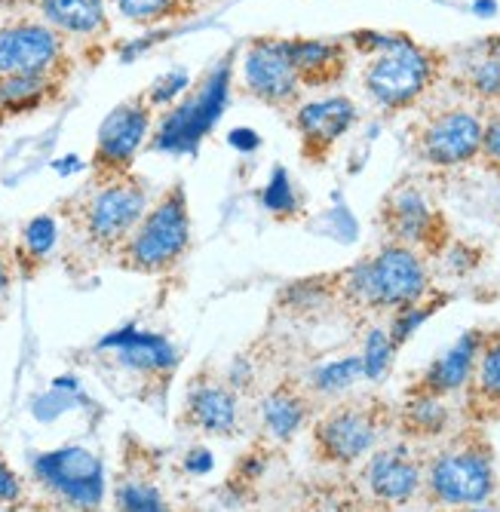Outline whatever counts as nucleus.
<instances>
[{"mask_svg": "<svg viewBox=\"0 0 500 512\" xmlns=\"http://www.w3.org/2000/svg\"><path fill=\"white\" fill-rule=\"evenodd\" d=\"M473 89L479 96H500V56H488L473 68Z\"/></svg>", "mask_w": 500, "mask_h": 512, "instance_id": "nucleus-33", "label": "nucleus"}, {"mask_svg": "<svg viewBox=\"0 0 500 512\" xmlns=\"http://www.w3.org/2000/svg\"><path fill=\"white\" fill-rule=\"evenodd\" d=\"M59 240H62V230H59V224H56L53 215H37V218H31L22 227L19 240L13 243L16 264H19V276L22 279H34L43 270V264L50 261V255L56 252Z\"/></svg>", "mask_w": 500, "mask_h": 512, "instance_id": "nucleus-22", "label": "nucleus"}, {"mask_svg": "<svg viewBox=\"0 0 500 512\" xmlns=\"http://www.w3.org/2000/svg\"><path fill=\"white\" fill-rule=\"evenodd\" d=\"M476 353H479V335L470 332V335H464L458 344H454L445 356H439L430 365L427 378H424L427 393L442 396V393H451V390L464 387L467 378H470V371H473V365H476Z\"/></svg>", "mask_w": 500, "mask_h": 512, "instance_id": "nucleus-24", "label": "nucleus"}, {"mask_svg": "<svg viewBox=\"0 0 500 512\" xmlns=\"http://www.w3.org/2000/svg\"><path fill=\"white\" fill-rule=\"evenodd\" d=\"M476 381H479V390L500 402V341L491 344L482 356H479V371H476Z\"/></svg>", "mask_w": 500, "mask_h": 512, "instance_id": "nucleus-31", "label": "nucleus"}, {"mask_svg": "<svg viewBox=\"0 0 500 512\" xmlns=\"http://www.w3.org/2000/svg\"><path fill=\"white\" fill-rule=\"evenodd\" d=\"M148 206V184L139 175L86 181L59 206V218L65 221V234L59 240L65 270L80 279L105 261H114Z\"/></svg>", "mask_w": 500, "mask_h": 512, "instance_id": "nucleus-1", "label": "nucleus"}, {"mask_svg": "<svg viewBox=\"0 0 500 512\" xmlns=\"http://www.w3.org/2000/svg\"><path fill=\"white\" fill-rule=\"evenodd\" d=\"M286 46H289V59H292L301 83L310 89H320L344 74L347 59H344L341 43L301 37V40H286Z\"/></svg>", "mask_w": 500, "mask_h": 512, "instance_id": "nucleus-20", "label": "nucleus"}, {"mask_svg": "<svg viewBox=\"0 0 500 512\" xmlns=\"http://www.w3.org/2000/svg\"><path fill=\"white\" fill-rule=\"evenodd\" d=\"M231 145H234L237 151H255V148L261 145V138H258L252 129H234V132H231Z\"/></svg>", "mask_w": 500, "mask_h": 512, "instance_id": "nucleus-38", "label": "nucleus"}, {"mask_svg": "<svg viewBox=\"0 0 500 512\" xmlns=\"http://www.w3.org/2000/svg\"><path fill=\"white\" fill-rule=\"evenodd\" d=\"M482 151L494 163H500V120H494V123L485 126V132H482Z\"/></svg>", "mask_w": 500, "mask_h": 512, "instance_id": "nucleus-36", "label": "nucleus"}, {"mask_svg": "<svg viewBox=\"0 0 500 512\" xmlns=\"http://www.w3.org/2000/svg\"><path fill=\"white\" fill-rule=\"evenodd\" d=\"M261 203L270 215H292L298 209V197L292 191V178L283 166L274 169V175H270L267 188L261 191Z\"/></svg>", "mask_w": 500, "mask_h": 512, "instance_id": "nucleus-28", "label": "nucleus"}, {"mask_svg": "<svg viewBox=\"0 0 500 512\" xmlns=\"http://www.w3.org/2000/svg\"><path fill=\"white\" fill-rule=\"evenodd\" d=\"M227 86H231V62H221L203 83L197 92H191L188 99H181L178 105H172L151 138V148L160 151H185L191 148L197 138L206 135L209 126H215V120L221 117L224 99H227Z\"/></svg>", "mask_w": 500, "mask_h": 512, "instance_id": "nucleus-7", "label": "nucleus"}, {"mask_svg": "<svg viewBox=\"0 0 500 512\" xmlns=\"http://www.w3.org/2000/svg\"><path fill=\"white\" fill-rule=\"evenodd\" d=\"M188 83H191V77L185 74V71H169V74H163L151 89H145L148 92V99H151V105L154 108H166L175 96H181V92L188 89Z\"/></svg>", "mask_w": 500, "mask_h": 512, "instance_id": "nucleus-32", "label": "nucleus"}, {"mask_svg": "<svg viewBox=\"0 0 500 512\" xmlns=\"http://www.w3.org/2000/svg\"><path fill=\"white\" fill-rule=\"evenodd\" d=\"M65 80L40 74H0V123L31 117L62 99Z\"/></svg>", "mask_w": 500, "mask_h": 512, "instance_id": "nucleus-17", "label": "nucleus"}, {"mask_svg": "<svg viewBox=\"0 0 500 512\" xmlns=\"http://www.w3.org/2000/svg\"><path fill=\"white\" fill-rule=\"evenodd\" d=\"M430 77H433L430 56L418 50L412 40L393 37L387 43V50H381L366 68V89L384 108H405L427 89Z\"/></svg>", "mask_w": 500, "mask_h": 512, "instance_id": "nucleus-8", "label": "nucleus"}, {"mask_svg": "<svg viewBox=\"0 0 500 512\" xmlns=\"http://www.w3.org/2000/svg\"><path fill=\"white\" fill-rule=\"evenodd\" d=\"M436 307H418V304H412V307H402L399 313H396V322H393V344H402L408 335H412L418 325L433 313Z\"/></svg>", "mask_w": 500, "mask_h": 512, "instance_id": "nucleus-35", "label": "nucleus"}, {"mask_svg": "<svg viewBox=\"0 0 500 512\" xmlns=\"http://www.w3.org/2000/svg\"><path fill=\"white\" fill-rule=\"evenodd\" d=\"M353 120H356V108L344 96L307 102L295 114V126H298V132L304 138V148L313 157L326 154L338 142V138L350 129Z\"/></svg>", "mask_w": 500, "mask_h": 512, "instance_id": "nucleus-14", "label": "nucleus"}, {"mask_svg": "<svg viewBox=\"0 0 500 512\" xmlns=\"http://www.w3.org/2000/svg\"><path fill=\"white\" fill-rule=\"evenodd\" d=\"M34 482L65 512H102L105 470L86 448H59L34 460Z\"/></svg>", "mask_w": 500, "mask_h": 512, "instance_id": "nucleus-5", "label": "nucleus"}, {"mask_svg": "<svg viewBox=\"0 0 500 512\" xmlns=\"http://www.w3.org/2000/svg\"><path fill=\"white\" fill-rule=\"evenodd\" d=\"M473 10H476L479 16H494L497 4H494V0H476V4H473Z\"/></svg>", "mask_w": 500, "mask_h": 512, "instance_id": "nucleus-39", "label": "nucleus"}, {"mask_svg": "<svg viewBox=\"0 0 500 512\" xmlns=\"http://www.w3.org/2000/svg\"><path fill=\"white\" fill-rule=\"evenodd\" d=\"M102 350H114V359L120 368L132 371V375H148V378H169L175 368V350L160 335L145 332H120L102 341Z\"/></svg>", "mask_w": 500, "mask_h": 512, "instance_id": "nucleus-15", "label": "nucleus"}, {"mask_svg": "<svg viewBox=\"0 0 500 512\" xmlns=\"http://www.w3.org/2000/svg\"><path fill=\"white\" fill-rule=\"evenodd\" d=\"M362 375H366L362 356H344L338 362H326L323 368H316L307 381V390H310V396H332V393L353 387Z\"/></svg>", "mask_w": 500, "mask_h": 512, "instance_id": "nucleus-26", "label": "nucleus"}, {"mask_svg": "<svg viewBox=\"0 0 500 512\" xmlns=\"http://www.w3.org/2000/svg\"><path fill=\"white\" fill-rule=\"evenodd\" d=\"M114 512H169V503L151 476L145 451L135 445L126 451L123 470L114 479Z\"/></svg>", "mask_w": 500, "mask_h": 512, "instance_id": "nucleus-16", "label": "nucleus"}, {"mask_svg": "<svg viewBox=\"0 0 500 512\" xmlns=\"http://www.w3.org/2000/svg\"><path fill=\"white\" fill-rule=\"evenodd\" d=\"M243 86L249 96L270 108H292L301 96V77L289 59L286 40L261 37L252 40L243 59Z\"/></svg>", "mask_w": 500, "mask_h": 512, "instance_id": "nucleus-10", "label": "nucleus"}, {"mask_svg": "<svg viewBox=\"0 0 500 512\" xmlns=\"http://www.w3.org/2000/svg\"><path fill=\"white\" fill-rule=\"evenodd\" d=\"M157 108L151 105L148 92L123 99L99 126L96 148L89 157V181H114L132 175V163L145 148L154 129Z\"/></svg>", "mask_w": 500, "mask_h": 512, "instance_id": "nucleus-4", "label": "nucleus"}, {"mask_svg": "<svg viewBox=\"0 0 500 512\" xmlns=\"http://www.w3.org/2000/svg\"><path fill=\"white\" fill-rule=\"evenodd\" d=\"M68 37L43 19L19 16L0 25V74H40L68 80Z\"/></svg>", "mask_w": 500, "mask_h": 512, "instance_id": "nucleus-6", "label": "nucleus"}, {"mask_svg": "<svg viewBox=\"0 0 500 512\" xmlns=\"http://www.w3.org/2000/svg\"><path fill=\"white\" fill-rule=\"evenodd\" d=\"M178 427L203 436H234L240 427V396L237 387L203 368L188 381L185 405L178 414Z\"/></svg>", "mask_w": 500, "mask_h": 512, "instance_id": "nucleus-9", "label": "nucleus"}, {"mask_svg": "<svg viewBox=\"0 0 500 512\" xmlns=\"http://www.w3.org/2000/svg\"><path fill=\"white\" fill-rule=\"evenodd\" d=\"M25 503V482L13 473L10 463L0 457V506L16 509Z\"/></svg>", "mask_w": 500, "mask_h": 512, "instance_id": "nucleus-34", "label": "nucleus"}, {"mask_svg": "<svg viewBox=\"0 0 500 512\" xmlns=\"http://www.w3.org/2000/svg\"><path fill=\"white\" fill-rule=\"evenodd\" d=\"M445 421H448V414L433 399V393L424 399L408 402V408H405V427L412 433H439L445 427Z\"/></svg>", "mask_w": 500, "mask_h": 512, "instance_id": "nucleus-29", "label": "nucleus"}, {"mask_svg": "<svg viewBox=\"0 0 500 512\" xmlns=\"http://www.w3.org/2000/svg\"><path fill=\"white\" fill-rule=\"evenodd\" d=\"M393 338L384 329H372L366 335V347H362V368H366V378L378 381L387 375V368L393 362Z\"/></svg>", "mask_w": 500, "mask_h": 512, "instance_id": "nucleus-27", "label": "nucleus"}, {"mask_svg": "<svg viewBox=\"0 0 500 512\" xmlns=\"http://www.w3.org/2000/svg\"><path fill=\"white\" fill-rule=\"evenodd\" d=\"M191 249V206L185 184L175 181L148 206L114 264L139 276H166Z\"/></svg>", "mask_w": 500, "mask_h": 512, "instance_id": "nucleus-2", "label": "nucleus"}, {"mask_svg": "<svg viewBox=\"0 0 500 512\" xmlns=\"http://www.w3.org/2000/svg\"><path fill=\"white\" fill-rule=\"evenodd\" d=\"M28 4L65 37H99L108 31V0H28Z\"/></svg>", "mask_w": 500, "mask_h": 512, "instance_id": "nucleus-18", "label": "nucleus"}, {"mask_svg": "<svg viewBox=\"0 0 500 512\" xmlns=\"http://www.w3.org/2000/svg\"><path fill=\"white\" fill-rule=\"evenodd\" d=\"M427 289V270L408 246H387L375 258L341 273V292L350 304L369 310H402L418 304Z\"/></svg>", "mask_w": 500, "mask_h": 512, "instance_id": "nucleus-3", "label": "nucleus"}, {"mask_svg": "<svg viewBox=\"0 0 500 512\" xmlns=\"http://www.w3.org/2000/svg\"><path fill=\"white\" fill-rule=\"evenodd\" d=\"M310 399H313L310 390L298 384H280L277 390H270L267 399L261 402L264 430L280 442H289L307 424Z\"/></svg>", "mask_w": 500, "mask_h": 512, "instance_id": "nucleus-21", "label": "nucleus"}, {"mask_svg": "<svg viewBox=\"0 0 500 512\" xmlns=\"http://www.w3.org/2000/svg\"><path fill=\"white\" fill-rule=\"evenodd\" d=\"M378 439V421L375 414L359 405V402H344L329 408L320 421L313 424V448L316 457L326 463H356L362 454H369Z\"/></svg>", "mask_w": 500, "mask_h": 512, "instance_id": "nucleus-11", "label": "nucleus"}, {"mask_svg": "<svg viewBox=\"0 0 500 512\" xmlns=\"http://www.w3.org/2000/svg\"><path fill=\"white\" fill-rule=\"evenodd\" d=\"M366 482H369L375 497L390 500V503H402L418 491L421 470H418V463L405 454V448H387V451L372 454L369 470H366Z\"/></svg>", "mask_w": 500, "mask_h": 512, "instance_id": "nucleus-19", "label": "nucleus"}, {"mask_svg": "<svg viewBox=\"0 0 500 512\" xmlns=\"http://www.w3.org/2000/svg\"><path fill=\"white\" fill-rule=\"evenodd\" d=\"M185 467H188L194 476H203V473H209V470H212V454H209V451H203V448H197V451H191V454H188Z\"/></svg>", "mask_w": 500, "mask_h": 512, "instance_id": "nucleus-37", "label": "nucleus"}, {"mask_svg": "<svg viewBox=\"0 0 500 512\" xmlns=\"http://www.w3.org/2000/svg\"><path fill=\"white\" fill-rule=\"evenodd\" d=\"M467 512H488V509H467Z\"/></svg>", "mask_w": 500, "mask_h": 512, "instance_id": "nucleus-41", "label": "nucleus"}, {"mask_svg": "<svg viewBox=\"0 0 500 512\" xmlns=\"http://www.w3.org/2000/svg\"><path fill=\"white\" fill-rule=\"evenodd\" d=\"M430 494L448 506H470L491 497L494 470L491 457L479 448H454L439 454L427 473Z\"/></svg>", "mask_w": 500, "mask_h": 512, "instance_id": "nucleus-12", "label": "nucleus"}, {"mask_svg": "<svg viewBox=\"0 0 500 512\" xmlns=\"http://www.w3.org/2000/svg\"><path fill=\"white\" fill-rule=\"evenodd\" d=\"M301 512H341L338 506H329V503H320V500H316V503H307Z\"/></svg>", "mask_w": 500, "mask_h": 512, "instance_id": "nucleus-40", "label": "nucleus"}, {"mask_svg": "<svg viewBox=\"0 0 500 512\" xmlns=\"http://www.w3.org/2000/svg\"><path fill=\"white\" fill-rule=\"evenodd\" d=\"M108 7L132 25H160L166 19H178V16H191L194 0H108Z\"/></svg>", "mask_w": 500, "mask_h": 512, "instance_id": "nucleus-25", "label": "nucleus"}, {"mask_svg": "<svg viewBox=\"0 0 500 512\" xmlns=\"http://www.w3.org/2000/svg\"><path fill=\"white\" fill-rule=\"evenodd\" d=\"M19 264H16V252L13 243L0 237V322L10 313V301H13V289L19 283Z\"/></svg>", "mask_w": 500, "mask_h": 512, "instance_id": "nucleus-30", "label": "nucleus"}, {"mask_svg": "<svg viewBox=\"0 0 500 512\" xmlns=\"http://www.w3.org/2000/svg\"><path fill=\"white\" fill-rule=\"evenodd\" d=\"M482 123L467 111H445L421 132V154L433 166H458L482 151Z\"/></svg>", "mask_w": 500, "mask_h": 512, "instance_id": "nucleus-13", "label": "nucleus"}, {"mask_svg": "<svg viewBox=\"0 0 500 512\" xmlns=\"http://www.w3.org/2000/svg\"><path fill=\"white\" fill-rule=\"evenodd\" d=\"M384 221L399 243H424L433 227V212L418 191H396L384 209Z\"/></svg>", "mask_w": 500, "mask_h": 512, "instance_id": "nucleus-23", "label": "nucleus"}]
</instances>
